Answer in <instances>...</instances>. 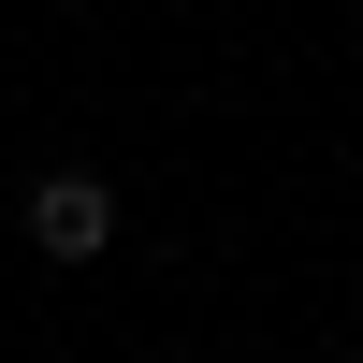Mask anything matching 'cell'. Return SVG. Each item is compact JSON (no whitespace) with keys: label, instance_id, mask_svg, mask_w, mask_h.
Returning <instances> with one entry per match:
<instances>
[{"label":"cell","instance_id":"1","mask_svg":"<svg viewBox=\"0 0 363 363\" xmlns=\"http://www.w3.org/2000/svg\"><path fill=\"white\" fill-rule=\"evenodd\" d=\"M29 247H44V262H102V247H116V189H102L87 160H58L44 189H29Z\"/></svg>","mask_w":363,"mask_h":363}]
</instances>
